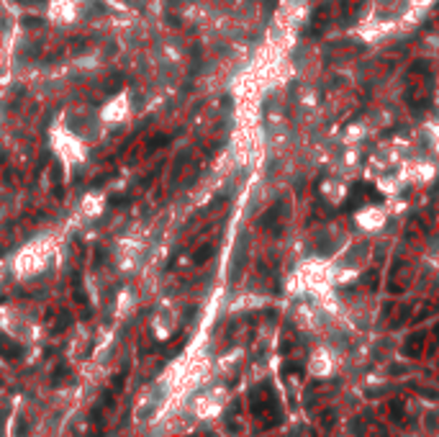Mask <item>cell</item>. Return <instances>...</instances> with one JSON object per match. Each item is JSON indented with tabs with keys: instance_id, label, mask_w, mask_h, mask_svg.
Instances as JSON below:
<instances>
[{
	"instance_id": "obj_1",
	"label": "cell",
	"mask_w": 439,
	"mask_h": 437,
	"mask_svg": "<svg viewBox=\"0 0 439 437\" xmlns=\"http://www.w3.org/2000/svg\"><path fill=\"white\" fill-rule=\"evenodd\" d=\"M0 352H3L6 357H18V355H21V347L13 345V342L6 340V337H0Z\"/></svg>"
}]
</instances>
